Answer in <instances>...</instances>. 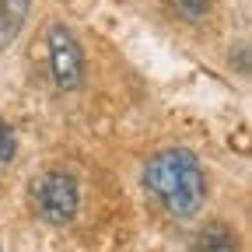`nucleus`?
Wrapping results in <instances>:
<instances>
[{
	"mask_svg": "<svg viewBox=\"0 0 252 252\" xmlns=\"http://www.w3.org/2000/svg\"><path fill=\"white\" fill-rule=\"evenodd\" d=\"M144 186L147 193L161 200V207L179 217L189 220L196 217L207 203V175L203 165L193 151L186 147H168L151 154V161L144 165Z\"/></svg>",
	"mask_w": 252,
	"mask_h": 252,
	"instance_id": "obj_1",
	"label": "nucleus"
},
{
	"mask_svg": "<svg viewBox=\"0 0 252 252\" xmlns=\"http://www.w3.org/2000/svg\"><path fill=\"white\" fill-rule=\"evenodd\" d=\"M32 207H35V214L46 220V224L53 228H63L70 224V220L77 217L81 210V186L70 172L63 168H49L35 179V186H32Z\"/></svg>",
	"mask_w": 252,
	"mask_h": 252,
	"instance_id": "obj_2",
	"label": "nucleus"
},
{
	"mask_svg": "<svg viewBox=\"0 0 252 252\" xmlns=\"http://www.w3.org/2000/svg\"><path fill=\"white\" fill-rule=\"evenodd\" d=\"M46 49H49V74L60 91H77L84 84V53L67 25H49L46 32Z\"/></svg>",
	"mask_w": 252,
	"mask_h": 252,
	"instance_id": "obj_3",
	"label": "nucleus"
},
{
	"mask_svg": "<svg viewBox=\"0 0 252 252\" xmlns=\"http://www.w3.org/2000/svg\"><path fill=\"white\" fill-rule=\"evenodd\" d=\"M28 0H0V49H7L28 21Z\"/></svg>",
	"mask_w": 252,
	"mask_h": 252,
	"instance_id": "obj_4",
	"label": "nucleus"
},
{
	"mask_svg": "<svg viewBox=\"0 0 252 252\" xmlns=\"http://www.w3.org/2000/svg\"><path fill=\"white\" fill-rule=\"evenodd\" d=\"M200 252H238V235L220 224V220H214V224H207L200 231V242H196Z\"/></svg>",
	"mask_w": 252,
	"mask_h": 252,
	"instance_id": "obj_5",
	"label": "nucleus"
},
{
	"mask_svg": "<svg viewBox=\"0 0 252 252\" xmlns=\"http://www.w3.org/2000/svg\"><path fill=\"white\" fill-rule=\"evenodd\" d=\"M14 158H18V137L7 126V119L0 116V165H11Z\"/></svg>",
	"mask_w": 252,
	"mask_h": 252,
	"instance_id": "obj_6",
	"label": "nucleus"
},
{
	"mask_svg": "<svg viewBox=\"0 0 252 252\" xmlns=\"http://www.w3.org/2000/svg\"><path fill=\"white\" fill-rule=\"evenodd\" d=\"M186 21H203L210 14V0H175Z\"/></svg>",
	"mask_w": 252,
	"mask_h": 252,
	"instance_id": "obj_7",
	"label": "nucleus"
}]
</instances>
